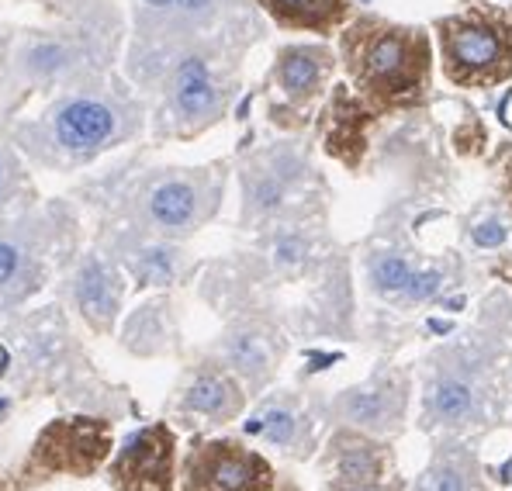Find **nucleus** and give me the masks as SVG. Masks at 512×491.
<instances>
[{"mask_svg": "<svg viewBox=\"0 0 512 491\" xmlns=\"http://www.w3.org/2000/svg\"><path fill=\"white\" fill-rule=\"evenodd\" d=\"M343 56L357 87L378 104H412L426 87L429 42L416 28L364 18L343 32Z\"/></svg>", "mask_w": 512, "mask_h": 491, "instance_id": "1", "label": "nucleus"}, {"mask_svg": "<svg viewBox=\"0 0 512 491\" xmlns=\"http://www.w3.org/2000/svg\"><path fill=\"white\" fill-rule=\"evenodd\" d=\"M115 453V419L59 415L35 433L21 464L7 474V491H39L56 478H94Z\"/></svg>", "mask_w": 512, "mask_h": 491, "instance_id": "2", "label": "nucleus"}, {"mask_svg": "<svg viewBox=\"0 0 512 491\" xmlns=\"http://www.w3.org/2000/svg\"><path fill=\"white\" fill-rule=\"evenodd\" d=\"M63 243L52 215L0 218V322L11 319L63 267Z\"/></svg>", "mask_w": 512, "mask_h": 491, "instance_id": "3", "label": "nucleus"}, {"mask_svg": "<svg viewBox=\"0 0 512 491\" xmlns=\"http://www.w3.org/2000/svg\"><path fill=\"white\" fill-rule=\"evenodd\" d=\"M277 474L260 450L232 436H194L177 457V491H274Z\"/></svg>", "mask_w": 512, "mask_h": 491, "instance_id": "4", "label": "nucleus"}, {"mask_svg": "<svg viewBox=\"0 0 512 491\" xmlns=\"http://www.w3.org/2000/svg\"><path fill=\"white\" fill-rule=\"evenodd\" d=\"M443 70L461 87H492L512 73V28L481 11L440 21Z\"/></svg>", "mask_w": 512, "mask_h": 491, "instance_id": "5", "label": "nucleus"}, {"mask_svg": "<svg viewBox=\"0 0 512 491\" xmlns=\"http://www.w3.org/2000/svg\"><path fill=\"white\" fill-rule=\"evenodd\" d=\"M215 205L218 184H212L205 173L167 170L139 187L135 218H139V232L180 243L215 215Z\"/></svg>", "mask_w": 512, "mask_h": 491, "instance_id": "6", "label": "nucleus"}, {"mask_svg": "<svg viewBox=\"0 0 512 491\" xmlns=\"http://www.w3.org/2000/svg\"><path fill=\"white\" fill-rule=\"evenodd\" d=\"M177 429L167 419L132 429L104 464L111 491H177Z\"/></svg>", "mask_w": 512, "mask_h": 491, "instance_id": "7", "label": "nucleus"}, {"mask_svg": "<svg viewBox=\"0 0 512 491\" xmlns=\"http://www.w3.org/2000/svg\"><path fill=\"white\" fill-rule=\"evenodd\" d=\"M246 412V388L218 360H198L184 370L170 398V419L187 429L229 426Z\"/></svg>", "mask_w": 512, "mask_h": 491, "instance_id": "8", "label": "nucleus"}, {"mask_svg": "<svg viewBox=\"0 0 512 491\" xmlns=\"http://www.w3.org/2000/svg\"><path fill=\"white\" fill-rule=\"evenodd\" d=\"M405 405H409V377L398 370H378L371 381L340 391L329 402V415L343 429L388 440V436L402 433Z\"/></svg>", "mask_w": 512, "mask_h": 491, "instance_id": "9", "label": "nucleus"}, {"mask_svg": "<svg viewBox=\"0 0 512 491\" xmlns=\"http://www.w3.org/2000/svg\"><path fill=\"white\" fill-rule=\"evenodd\" d=\"M66 301L97 336H108L122 315L125 270L101 249H87L66 274Z\"/></svg>", "mask_w": 512, "mask_h": 491, "instance_id": "10", "label": "nucleus"}, {"mask_svg": "<svg viewBox=\"0 0 512 491\" xmlns=\"http://www.w3.org/2000/svg\"><path fill=\"white\" fill-rule=\"evenodd\" d=\"M49 128H52V146L80 163L104 153L108 146H115L118 132H122V111L108 97L73 94L52 108Z\"/></svg>", "mask_w": 512, "mask_h": 491, "instance_id": "11", "label": "nucleus"}, {"mask_svg": "<svg viewBox=\"0 0 512 491\" xmlns=\"http://www.w3.org/2000/svg\"><path fill=\"white\" fill-rule=\"evenodd\" d=\"M212 353H215L212 360H218L225 370H232L239 377L246 395H256L260 388H267L270 377L281 367L284 339L267 322L239 319L215 339Z\"/></svg>", "mask_w": 512, "mask_h": 491, "instance_id": "12", "label": "nucleus"}, {"mask_svg": "<svg viewBox=\"0 0 512 491\" xmlns=\"http://www.w3.org/2000/svg\"><path fill=\"white\" fill-rule=\"evenodd\" d=\"M246 436L291 460H308L315 453V419L288 391H277L256 405L246 419Z\"/></svg>", "mask_w": 512, "mask_h": 491, "instance_id": "13", "label": "nucleus"}, {"mask_svg": "<svg viewBox=\"0 0 512 491\" xmlns=\"http://www.w3.org/2000/svg\"><path fill=\"white\" fill-rule=\"evenodd\" d=\"M481 412V384L461 367H436L423 388V429H464Z\"/></svg>", "mask_w": 512, "mask_h": 491, "instance_id": "14", "label": "nucleus"}, {"mask_svg": "<svg viewBox=\"0 0 512 491\" xmlns=\"http://www.w3.org/2000/svg\"><path fill=\"white\" fill-rule=\"evenodd\" d=\"M170 111L177 122L187 128H205L212 125L222 111V87H218L212 66L205 56H184L170 77Z\"/></svg>", "mask_w": 512, "mask_h": 491, "instance_id": "15", "label": "nucleus"}, {"mask_svg": "<svg viewBox=\"0 0 512 491\" xmlns=\"http://www.w3.org/2000/svg\"><path fill=\"white\" fill-rule=\"evenodd\" d=\"M122 346L132 357H167V353L180 350V322L173 301L149 298L139 305L122 326Z\"/></svg>", "mask_w": 512, "mask_h": 491, "instance_id": "16", "label": "nucleus"}, {"mask_svg": "<svg viewBox=\"0 0 512 491\" xmlns=\"http://www.w3.org/2000/svg\"><path fill=\"white\" fill-rule=\"evenodd\" d=\"M111 260H115L139 287H167V284H177L180 274H184L180 246L173 243V239L149 236V232H139V239L122 243L118 256H111Z\"/></svg>", "mask_w": 512, "mask_h": 491, "instance_id": "17", "label": "nucleus"}, {"mask_svg": "<svg viewBox=\"0 0 512 491\" xmlns=\"http://www.w3.org/2000/svg\"><path fill=\"white\" fill-rule=\"evenodd\" d=\"M329 70H333V52L329 49H322V45H288L277 56L274 77L291 104H308L322 90Z\"/></svg>", "mask_w": 512, "mask_h": 491, "instance_id": "18", "label": "nucleus"}, {"mask_svg": "<svg viewBox=\"0 0 512 491\" xmlns=\"http://www.w3.org/2000/svg\"><path fill=\"white\" fill-rule=\"evenodd\" d=\"M263 11L284 28L305 32H333L346 18V0H260Z\"/></svg>", "mask_w": 512, "mask_h": 491, "instance_id": "19", "label": "nucleus"}, {"mask_svg": "<svg viewBox=\"0 0 512 491\" xmlns=\"http://www.w3.org/2000/svg\"><path fill=\"white\" fill-rule=\"evenodd\" d=\"M412 491H481L478 467L464 450H440Z\"/></svg>", "mask_w": 512, "mask_h": 491, "instance_id": "20", "label": "nucleus"}, {"mask_svg": "<svg viewBox=\"0 0 512 491\" xmlns=\"http://www.w3.org/2000/svg\"><path fill=\"white\" fill-rule=\"evenodd\" d=\"M412 274H416V267L405 256L388 253V249H381V253H374L367 260V284H371L374 294H381L388 301L405 298V287H409Z\"/></svg>", "mask_w": 512, "mask_h": 491, "instance_id": "21", "label": "nucleus"}, {"mask_svg": "<svg viewBox=\"0 0 512 491\" xmlns=\"http://www.w3.org/2000/svg\"><path fill=\"white\" fill-rule=\"evenodd\" d=\"M267 256H270V267H274L277 274L295 277L308 267V260H312V239L298 229H281V232H274V239H270Z\"/></svg>", "mask_w": 512, "mask_h": 491, "instance_id": "22", "label": "nucleus"}, {"mask_svg": "<svg viewBox=\"0 0 512 491\" xmlns=\"http://www.w3.org/2000/svg\"><path fill=\"white\" fill-rule=\"evenodd\" d=\"M21 187H25V173H21V163L14 160L7 149H0V218H4L14 205H18Z\"/></svg>", "mask_w": 512, "mask_h": 491, "instance_id": "23", "label": "nucleus"}, {"mask_svg": "<svg viewBox=\"0 0 512 491\" xmlns=\"http://www.w3.org/2000/svg\"><path fill=\"white\" fill-rule=\"evenodd\" d=\"M506 239H509V229L502 225V218H495V215H488L471 225V243L478 249H485V253L488 249H502Z\"/></svg>", "mask_w": 512, "mask_h": 491, "instance_id": "24", "label": "nucleus"}, {"mask_svg": "<svg viewBox=\"0 0 512 491\" xmlns=\"http://www.w3.org/2000/svg\"><path fill=\"white\" fill-rule=\"evenodd\" d=\"M322 491H402V481L384 478V481H326Z\"/></svg>", "mask_w": 512, "mask_h": 491, "instance_id": "25", "label": "nucleus"}, {"mask_svg": "<svg viewBox=\"0 0 512 491\" xmlns=\"http://www.w3.org/2000/svg\"><path fill=\"white\" fill-rule=\"evenodd\" d=\"M215 11V0H177V18L180 21H194V25H198V21H205L208 14Z\"/></svg>", "mask_w": 512, "mask_h": 491, "instance_id": "26", "label": "nucleus"}, {"mask_svg": "<svg viewBox=\"0 0 512 491\" xmlns=\"http://www.w3.org/2000/svg\"><path fill=\"white\" fill-rule=\"evenodd\" d=\"M142 7L153 14H173L177 11V0H142Z\"/></svg>", "mask_w": 512, "mask_h": 491, "instance_id": "27", "label": "nucleus"}, {"mask_svg": "<svg viewBox=\"0 0 512 491\" xmlns=\"http://www.w3.org/2000/svg\"><path fill=\"white\" fill-rule=\"evenodd\" d=\"M0 491H7V481H0Z\"/></svg>", "mask_w": 512, "mask_h": 491, "instance_id": "28", "label": "nucleus"}, {"mask_svg": "<svg viewBox=\"0 0 512 491\" xmlns=\"http://www.w3.org/2000/svg\"><path fill=\"white\" fill-rule=\"evenodd\" d=\"M509 180H512V166H509Z\"/></svg>", "mask_w": 512, "mask_h": 491, "instance_id": "29", "label": "nucleus"}]
</instances>
